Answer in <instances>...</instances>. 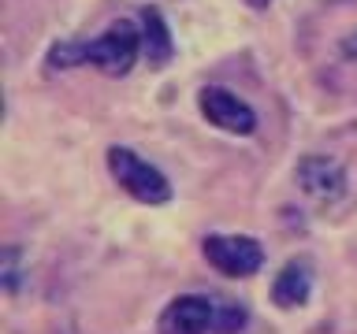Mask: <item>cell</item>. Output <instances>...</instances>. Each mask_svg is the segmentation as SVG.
I'll return each instance as SVG.
<instances>
[{
  "label": "cell",
  "instance_id": "obj_1",
  "mask_svg": "<svg viewBox=\"0 0 357 334\" xmlns=\"http://www.w3.org/2000/svg\"><path fill=\"white\" fill-rule=\"evenodd\" d=\"M108 171L119 182L123 193H130L134 200H142V205H167V200H172V182H167L149 160H142L134 149L112 145L108 149Z\"/></svg>",
  "mask_w": 357,
  "mask_h": 334
},
{
  "label": "cell",
  "instance_id": "obj_2",
  "mask_svg": "<svg viewBox=\"0 0 357 334\" xmlns=\"http://www.w3.org/2000/svg\"><path fill=\"white\" fill-rule=\"evenodd\" d=\"M82 52H86V63L105 71L108 78H123L134 67L142 52V30L134 26L130 19H116L112 26L93 41H82Z\"/></svg>",
  "mask_w": 357,
  "mask_h": 334
},
{
  "label": "cell",
  "instance_id": "obj_3",
  "mask_svg": "<svg viewBox=\"0 0 357 334\" xmlns=\"http://www.w3.org/2000/svg\"><path fill=\"white\" fill-rule=\"evenodd\" d=\"M201 253H205V260L216 267L220 275H231V278L257 275L264 267L261 241L242 238V234H208V238L201 241Z\"/></svg>",
  "mask_w": 357,
  "mask_h": 334
},
{
  "label": "cell",
  "instance_id": "obj_4",
  "mask_svg": "<svg viewBox=\"0 0 357 334\" xmlns=\"http://www.w3.org/2000/svg\"><path fill=\"white\" fill-rule=\"evenodd\" d=\"M197 104H201V116H205L212 127H220L227 134H253L257 130L253 108L234 97L231 89H223V86H205L197 93Z\"/></svg>",
  "mask_w": 357,
  "mask_h": 334
},
{
  "label": "cell",
  "instance_id": "obj_5",
  "mask_svg": "<svg viewBox=\"0 0 357 334\" xmlns=\"http://www.w3.org/2000/svg\"><path fill=\"white\" fill-rule=\"evenodd\" d=\"M298 186L305 197L331 205V200H339L346 193V167L339 160H331V156H301Z\"/></svg>",
  "mask_w": 357,
  "mask_h": 334
},
{
  "label": "cell",
  "instance_id": "obj_6",
  "mask_svg": "<svg viewBox=\"0 0 357 334\" xmlns=\"http://www.w3.org/2000/svg\"><path fill=\"white\" fill-rule=\"evenodd\" d=\"M212 316H216V301H208L201 294H183L160 312L156 331L160 334H208Z\"/></svg>",
  "mask_w": 357,
  "mask_h": 334
},
{
  "label": "cell",
  "instance_id": "obj_7",
  "mask_svg": "<svg viewBox=\"0 0 357 334\" xmlns=\"http://www.w3.org/2000/svg\"><path fill=\"white\" fill-rule=\"evenodd\" d=\"M309 289H312V271L305 260H287L283 271L275 275L272 283V301L279 308H301L309 301Z\"/></svg>",
  "mask_w": 357,
  "mask_h": 334
},
{
  "label": "cell",
  "instance_id": "obj_8",
  "mask_svg": "<svg viewBox=\"0 0 357 334\" xmlns=\"http://www.w3.org/2000/svg\"><path fill=\"white\" fill-rule=\"evenodd\" d=\"M142 49L153 67L172 60V30H167V19L156 8H142Z\"/></svg>",
  "mask_w": 357,
  "mask_h": 334
},
{
  "label": "cell",
  "instance_id": "obj_9",
  "mask_svg": "<svg viewBox=\"0 0 357 334\" xmlns=\"http://www.w3.org/2000/svg\"><path fill=\"white\" fill-rule=\"evenodd\" d=\"M245 327V312L234 301H216V316H212V334H238Z\"/></svg>",
  "mask_w": 357,
  "mask_h": 334
},
{
  "label": "cell",
  "instance_id": "obj_10",
  "mask_svg": "<svg viewBox=\"0 0 357 334\" xmlns=\"http://www.w3.org/2000/svg\"><path fill=\"white\" fill-rule=\"evenodd\" d=\"M245 4H250V8H257V11H264L268 4H272V0H245Z\"/></svg>",
  "mask_w": 357,
  "mask_h": 334
}]
</instances>
